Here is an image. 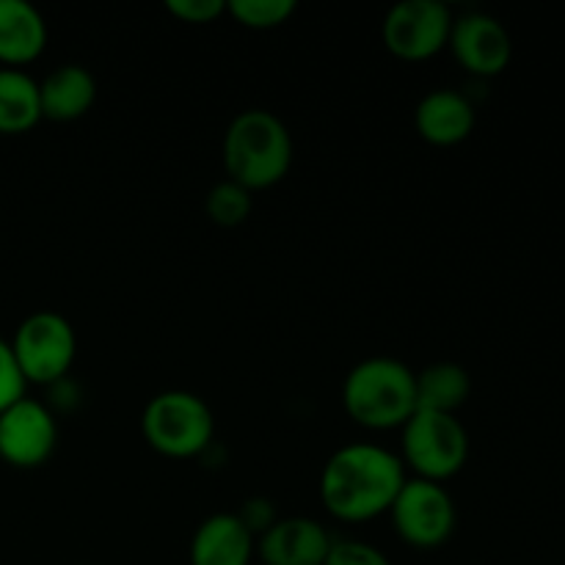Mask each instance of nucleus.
I'll use <instances>...</instances> for the list:
<instances>
[{
    "label": "nucleus",
    "instance_id": "obj_22",
    "mask_svg": "<svg viewBox=\"0 0 565 565\" xmlns=\"http://www.w3.org/2000/svg\"><path fill=\"white\" fill-rule=\"evenodd\" d=\"M166 11L191 25H207L226 14V0H166Z\"/></svg>",
    "mask_w": 565,
    "mask_h": 565
},
{
    "label": "nucleus",
    "instance_id": "obj_12",
    "mask_svg": "<svg viewBox=\"0 0 565 565\" xmlns=\"http://www.w3.org/2000/svg\"><path fill=\"white\" fill-rule=\"evenodd\" d=\"M257 539L237 513H213L191 539V565H252Z\"/></svg>",
    "mask_w": 565,
    "mask_h": 565
},
{
    "label": "nucleus",
    "instance_id": "obj_13",
    "mask_svg": "<svg viewBox=\"0 0 565 565\" xmlns=\"http://www.w3.org/2000/svg\"><path fill=\"white\" fill-rule=\"evenodd\" d=\"M414 127L434 147H456L475 130V105L456 88H434L419 99Z\"/></svg>",
    "mask_w": 565,
    "mask_h": 565
},
{
    "label": "nucleus",
    "instance_id": "obj_3",
    "mask_svg": "<svg viewBox=\"0 0 565 565\" xmlns=\"http://www.w3.org/2000/svg\"><path fill=\"white\" fill-rule=\"evenodd\" d=\"M414 370L392 356L362 359L342 384V406L348 417L370 430L403 428L417 412Z\"/></svg>",
    "mask_w": 565,
    "mask_h": 565
},
{
    "label": "nucleus",
    "instance_id": "obj_11",
    "mask_svg": "<svg viewBox=\"0 0 565 565\" xmlns=\"http://www.w3.org/2000/svg\"><path fill=\"white\" fill-rule=\"evenodd\" d=\"M331 535L318 519H276L257 539V555L265 565H323L331 552Z\"/></svg>",
    "mask_w": 565,
    "mask_h": 565
},
{
    "label": "nucleus",
    "instance_id": "obj_5",
    "mask_svg": "<svg viewBox=\"0 0 565 565\" xmlns=\"http://www.w3.org/2000/svg\"><path fill=\"white\" fill-rule=\"evenodd\" d=\"M401 430V461L414 478L445 483L467 463L469 434L456 414L414 412Z\"/></svg>",
    "mask_w": 565,
    "mask_h": 565
},
{
    "label": "nucleus",
    "instance_id": "obj_8",
    "mask_svg": "<svg viewBox=\"0 0 565 565\" xmlns=\"http://www.w3.org/2000/svg\"><path fill=\"white\" fill-rule=\"evenodd\" d=\"M452 11L441 0H401L381 22V39L392 55L403 61H428L447 47Z\"/></svg>",
    "mask_w": 565,
    "mask_h": 565
},
{
    "label": "nucleus",
    "instance_id": "obj_20",
    "mask_svg": "<svg viewBox=\"0 0 565 565\" xmlns=\"http://www.w3.org/2000/svg\"><path fill=\"white\" fill-rule=\"evenodd\" d=\"M323 565H392V563L379 546L364 544V541H356V539H348V541H334V544H331V552Z\"/></svg>",
    "mask_w": 565,
    "mask_h": 565
},
{
    "label": "nucleus",
    "instance_id": "obj_16",
    "mask_svg": "<svg viewBox=\"0 0 565 565\" xmlns=\"http://www.w3.org/2000/svg\"><path fill=\"white\" fill-rule=\"evenodd\" d=\"M417 386V412L456 414L472 395V379L467 370L456 362L428 364L414 375Z\"/></svg>",
    "mask_w": 565,
    "mask_h": 565
},
{
    "label": "nucleus",
    "instance_id": "obj_19",
    "mask_svg": "<svg viewBox=\"0 0 565 565\" xmlns=\"http://www.w3.org/2000/svg\"><path fill=\"white\" fill-rule=\"evenodd\" d=\"M296 0H226V14L252 31L279 28L296 14Z\"/></svg>",
    "mask_w": 565,
    "mask_h": 565
},
{
    "label": "nucleus",
    "instance_id": "obj_7",
    "mask_svg": "<svg viewBox=\"0 0 565 565\" xmlns=\"http://www.w3.org/2000/svg\"><path fill=\"white\" fill-rule=\"evenodd\" d=\"M397 535L414 550H439L458 524L450 491L434 480L408 478L390 508Z\"/></svg>",
    "mask_w": 565,
    "mask_h": 565
},
{
    "label": "nucleus",
    "instance_id": "obj_9",
    "mask_svg": "<svg viewBox=\"0 0 565 565\" xmlns=\"http://www.w3.org/2000/svg\"><path fill=\"white\" fill-rule=\"evenodd\" d=\"M55 445H58V423L44 403L25 395L0 412V458L9 467H42L53 458Z\"/></svg>",
    "mask_w": 565,
    "mask_h": 565
},
{
    "label": "nucleus",
    "instance_id": "obj_1",
    "mask_svg": "<svg viewBox=\"0 0 565 565\" xmlns=\"http://www.w3.org/2000/svg\"><path fill=\"white\" fill-rule=\"evenodd\" d=\"M408 480L401 456L381 445L356 441L331 452L320 472V502L334 519L362 524L390 513Z\"/></svg>",
    "mask_w": 565,
    "mask_h": 565
},
{
    "label": "nucleus",
    "instance_id": "obj_17",
    "mask_svg": "<svg viewBox=\"0 0 565 565\" xmlns=\"http://www.w3.org/2000/svg\"><path fill=\"white\" fill-rule=\"evenodd\" d=\"M42 119L39 83L17 66H0V132L20 136Z\"/></svg>",
    "mask_w": 565,
    "mask_h": 565
},
{
    "label": "nucleus",
    "instance_id": "obj_15",
    "mask_svg": "<svg viewBox=\"0 0 565 565\" xmlns=\"http://www.w3.org/2000/svg\"><path fill=\"white\" fill-rule=\"evenodd\" d=\"M47 47V22L28 0H0V61L6 66L31 64Z\"/></svg>",
    "mask_w": 565,
    "mask_h": 565
},
{
    "label": "nucleus",
    "instance_id": "obj_14",
    "mask_svg": "<svg viewBox=\"0 0 565 565\" xmlns=\"http://www.w3.org/2000/svg\"><path fill=\"white\" fill-rule=\"evenodd\" d=\"M97 99V81L83 64H61L39 83L42 119L75 121L92 110Z\"/></svg>",
    "mask_w": 565,
    "mask_h": 565
},
{
    "label": "nucleus",
    "instance_id": "obj_18",
    "mask_svg": "<svg viewBox=\"0 0 565 565\" xmlns=\"http://www.w3.org/2000/svg\"><path fill=\"white\" fill-rule=\"evenodd\" d=\"M252 191L232 180L215 182L207 191V199H204V213H207V218L215 226H224V230H235V226L246 224L248 215H252Z\"/></svg>",
    "mask_w": 565,
    "mask_h": 565
},
{
    "label": "nucleus",
    "instance_id": "obj_6",
    "mask_svg": "<svg viewBox=\"0 0 565 565\" xmlns=\"http://www.w3.org/2000/svg\"><path fill=\"white\" fill-rule=\"evenodd\" d=\"M11 353L28 384H55L70 373L77 353V337L70 320L50 309L28 315L11 337Z\"/></svg>",
    "mask_w": 565,
    "mask_h": 565
},
{
    "label": "nucleus",
    "instance_id": "obj_2",
    "mask_svg": "<svg viewBox=\"0 0 565 565\" xmlns=\"http://www.w3.org/2000/svg\"><path fill=\"white\" fill-rule=\"evenodd\" d=\"M292 166V136L285 121L263 108H248L224 132L226 180L265 191L279 185Z\"/></svg>",
    "mask_w": 565,
    "mask_h": 565
},
{
    "label": "nucleus",
    "instance_id": "obj_10",
    "mask_svg": "<svg viewBox=\"0 0 565 565\" xmlns=\"http://www.w3.org/2000/svg\"><path fill=\"white\" fill-rule=\"evenodd\" d=\"M458 64L478 77H494L508 70L513 55V42L508 28L486 11H467L452 20L450 42Z\"/></svg>",
    "mask_w": 565,
    "mask_h": 565
},
{
    "label": "nucleus",
    "instance_id": "obj_21",
    "mask_svg": "<svg viewBox=\"0 0 565 565\" xmlns=\"http://www.w3.org/2000/svg\"><path fill=\"white\" fill-rule=\"evenodd\" d=\"M28 381L22 379L20 367H17V359L11 353L9 342L0 337V412L17 403L20 397H25Z\"/></svg>",
    "mask_w": 565,
    "mask_h": 565
},
{
    "label": "nucleus",
    "instance_id": "obj_4",
    "mask_svg": "<svg viewBox=\"0 0 565 565\" xmlns=\"http://www.w3.org/2000/svg\"><path fill=\"white\" fill-rule=\"evenodd\" d=\"M143 441L166 458H193L213 441V408L188 390L154 395L141 414Z\"/></svg>",
    "mask_w": 565,
    "mask_h": 565
}]
</instances>
